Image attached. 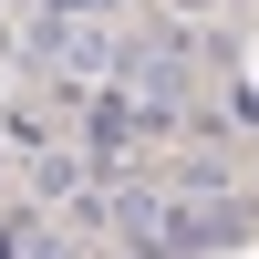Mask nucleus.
<instances>
[{"label":"nucleus","mask_w":259,"mask_h":259,"mask_svg":"<svg viewBox=\"0 0 259 259\" xmlns=\"http://www.w3.org/2000/svg\"><path fill=\"white\" fill-rule=\"evenodd\" d=\"M52 11H62V21H83V11H114V0H52Z\"/></svg>","instance_id":"obj_1"}]
</instances>
